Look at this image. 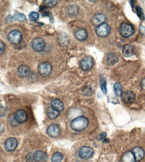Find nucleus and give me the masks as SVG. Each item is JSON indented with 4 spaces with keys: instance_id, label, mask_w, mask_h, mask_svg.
<instances>
[{
    "instance_id": "f257e3e1",
    "label": "nucleus",
    "mask_w": 145,
    "mask_h": 162,
    "mask_svg": "<svg viewBox=\"0 0 145 162\" xmlns=\"http://www.w3.org/2000/svg\"><path fill=\"white\" fill-rule=\"evenodd\" d=\"M89 125V120L85 117L79 116L74 119L71 123L72 129L80 131L86 128Z\"/></svg>"
},
{
    "instance_id": "f03ea898",
    "label": "nucleus",
    "mask_w": 145,
    "mask_h": 162,
    "mask_svg": "<svg viewBox=\"0 0 145 162\" xmlns=\"http://www.w3.org/2000/svg\"><path fill=\"white\" fill-rule=\"evenodd\" d=\"M119 32L122 36L127 38L130 37L134 34L135 30L132 25L124 23L120 26Z\"/></svg>"
},
{
    "instance_id": "7ed1b4c3",
    "label": "nucleus",
    "mask_w": 145,
    "mask_h": 162,
    "mask_svg": "<svg viewBox=\"0 0 145 162\" xmlns=\"http://www.w3.org/2000/svg\"><path fill=\"white\" fill-rule=\"evenodd\" d=\"M110 31V28L108 25L104 23L97 26L96 29L97 35L100 37L107 36Z\"/></svg>"
},
{
    "instance_id": "20e7f679",
    "label": "nucleus",
    "mask_w": 145,
    "mask_h": 162,
    "mask_svg": "<svg viewBox=\"0 0 145 162\" xmlns=\"http://www.w3.org/2000/svg\"><path fill=\"white\" fill-rule=\"evenodd\" d=\"M9 41L14 45H18L21 42L22 39V34L20 31L14 30L9 33L8 36Z\"/></svg>"
},
{
    "instance_id": "39448f33",
    "label": "nucleus",
    "mask_w": 145,
    "mask_h": 162,
    "mask_svg": "<svg viewBox=\"0 0 145 162\" xmlns=\"http://www.w3.org/2000/svg\"><path fill=\"white\" fill-rule=\"evenodd\" d=\"M31 45L32 48L35 51L42 52L45 48V42L42 38H35L32 41Z\"/></svg>"
},
{
    "instance_id": "423d86ee",
    "label": "nucleus",
    "mask_w": 145,
    "mask_h": 162,
    "mask_svg": "<svg viewBox=\"0 0 145 162\" xmlns=\"http://www.w3.org/2000/svg\"><path fill=\"white\" fill-rule=\"evenodd\" d=\"M14 119L17 123L23 124L27 121L28 115L26 111L23 109L17 110L14 115Z\"/></svg>"
},
{
    "instance_id": "0eeeda50",
    "label": "nucleus",
    "mask_w": 145,
    "mask_h": 162,
    "mask_svg": "<svg viewBox=\"0 0 145 162\" xmlns=\"http://www.w3.org/2000/svg\"><path fill=\"white\" fill-rule=\"evenodd\" d=\"M94 150L89 147H84L81 148L79 151V156L82 159L88 160L93 157Z\"/></svg>"
},
{
    "instance_id": "6e6552de",
    "label": "nucleus",
    "mask_w": 145,
    "mask_h": 162,
    "mask_svg": "<svg viewBox=\"0 0 145 162\" xmlns=\"http://www.w3.org/2000/svg\"><path fill=\"white\" fill-rule=\"evenodd\" d=\"M39 73L43 77L49 76L52 72V67L49 63L44 62L40 64L38 66Z\"/></svg>"
},
{
    "instance_id": "1a4fd4ad",
    "label": "nucleus",
    "mask_w": 145,
    "mask_h": 162,
    "mask_svg": "<svg viewBox=\"0 0 145 162\" xmlns=\"http://www.w3.org/2000/svg\"><path fill=\"white\" fill-rule=\"evenodd\" d=\"M135 94L131 91L127 90L124 92L121 96V100L125 104H132L135 99Z\"/></svg>"
},
{
    "instance_id": "9d476101",
    "label": "nucleus",
    "mask_w": 145,
    "mask_h": 162,
    "mask_svg": "<svg viewBox=\"0 0 145 162\" xmlns=\"http://www.w3.org/2000/svg\"><path fill=\"white\" fill-rule=\"evenodd\" d=\"M18 141L14 138H9L4 143L6 150L8 152L14 151L18 147Z\"/></svg>"
},
{
    "instance_id": "9b49d317",
    "label": "nucleus",
    "mask_w": 145,
    "mask_h": 162,
    "mask_svg": "<svg viewBox=\"0 0 145 162\" xmlns=\"http://www.w3.org/2000/svg\"><path fill=\"white\" fill-rule=\"evenodd\" d=\"M80 66L83 71L90 70L92 69L93 66V59L91 57H85L81 60L80 62Z\"/></svg>"
},
{
    "instance_id": "f8f14e48",
    "label": "nucleus",
    "mask_w": 145,
    "mask_h": 162,
    "mask_svg": "<svg viewBox=\"0 0 145 162\" xmlns=\"http://www.w3.org/2000/svg\"><path fill=\"white\" fill-rule=\"evenodd\" d=\"M35 162H46L47 161V155L41 150L37 151L33 155Z\"/></svg>"
},
{
    "instance_id": "ddd939ff",
    "label": "nucleus",
    "mask_w": 145,
    "mask_h": 162,
    "mask_svg": "<svg viewBox=\"0 0 145 162\" xmlns=\"http://www.w3.org/2000/svg\"><path fill=\"white\" fill-rule=\"evenodd\" d=\"M135 47L131 44H128L124 46L122 53L124 56L130 58L133 55L135 52Z\"/></svg>"
},
{
    "instance_id": "4468645a",
    "label": "nucleus",
    "mask_w": 145,
    "mask_h": 162,
    "mask_svg": "<svg viewBox=\"0 0 145 162\" xmlns=\"http://www.w3.org/2000/svg\"><path fill=\"white\" fill-rule=\"evenodd\" d=\"M135 159L137 161H141L144 157L145 153L144 150L139 147L134 148L132 150Z\"/></svg>"
},
{
    "instance_id": "2eb2a0df",
    "label": "nucleus",
    "mask_w": 145,
    "mask_h": 162,
    "mask_svg": "<svg viewBox=\"0 0 145 162\" xmlns=\"http://www.w3.org/2000/svg\"><path fill=\"white\" fill-rule=\"evenodd\" d=\"M48 134L52 137H57L60 134V128L57 125L53 124L49 126L47 129Z\"/></svg>"
},
{
    "instance_id": "dca6fc26",
    "label": "nucleus",
    "mask_w": 145,
    "mask_h": 162,
    "mask_svg": "<svg viewBox=\"0 0 145 162\" xmlns=\"http://www.w3.org/2000/svg\"><path fill=\"white\" fill-rule=\"evenodd\" d=\"M51 107L59 112H62L64 109L63 101L59 99L53 100L51 102Z\"/></svg>"
},
{
    "instance_id": "f3484780",
    "label": "nucleus",
    "mask_w": 145,
    "mask_h": 162,
    "mask_svg": "<svg viewBox=\"0 0 145 162\" xmlns=\"http://www.w3.org/2000/svg\"><path fill=\"white\" fill-rule=\"evenodd\" d=\"M30 72V68L26 65H21L20 66L18 69L19 76L21 77H27L29 74Z\"/></svg>"
},
{
    "instance_id": "a211bd4d",
    "label": "nucleus",
    "mask_w": 145,
    "mask_h": 162,
    "mask_svg": "<svg viewBox=\"0 0 145 162\" xmlns=\"http://www.w3.org/2000/svg\"><path fill=\"white\" fill-rule=\"evenodd\" d=\"M106 17L102 14H98L93 17V23L95 26H99L104 23L105 21Z\"/></svg>"
},
{
    "instance_id": "6ab92c4d",
    "label": "nucleus",
    "mask_w": 145,
    "mask_h": 162,
    "mask_svg": "<svg viewBox=\"0 0 145 162\" xmlns=\"http://www.w3.org/2000/svg\"><path fill=\"white\" fill-rule=\"evenodd\" d=\"M106 60L109 66H113L117 62L118 58L117 55L115 53H110L108 54Z\"/></svg>"
},
{
    "instance_id": "aec40b11",
    "label": "nucleus",
    "mask_w": 145,
    "mask_h": 162,
    "mask_svg": "<svg viewBox=\"0 0 145 162\" xmlns=\"http://www.w3.org/2000/svg\"><path fill=\"white\" fill-rule=\"evenodd\" d=\"M135 156L132 152H127L123 155L122 158L123 162H135Z\"/></svg>"
},
{
    "instance_id": "412c9836",
    "label": "nucleus",
    "mask_w": 145,
    "mask_h": 162,
    "mask_svg": "<svg viewBox=\"0 0 145 162\" xmlns=\"http://www.w3.org/2000/svg\"><path fill=\"white\" fill-rule=\"evenodd\" d=\"M48 117L51 120H54L57 118L60 115V112L56 110L51 107L48 108L47 109Z\"/></svg>"
},
{
    "instance_id": "4be33fe9",
    "label": "nucleus",
    "mask_w": 145,
    "mask_h": 162,
    "mask_svg": "<svg viewBox=\"0 0 145 162\" xmlns=\"http://www.w3.org/2000/svg\"><path fill=\"white\" fill-rule=\"evenodd\" d=\"M87 32L84 29L78 30L75 34L76 39L80 41L85 40L87 39Z\"/></svg>"
},
{
    "instance_id": "5701e85b",
    "label": "nucleus",
    "mask_w": 145,
    "mask_h": 162,
    "mask_svg": "<svg viewBox=\"0 0 145 162\" xmlns=\"http://www.w3.org/2000/svg\"><path fill=\"white\" fill-rule=\"evenodd\" d=\"M100 86L103 93L106 94L107 93V82L105 78L102 75L100 76Z\"/></svg>"
},
{
    "instance_id": "b1692460",
    "label": "nucleus",
    "mask_w": 145,
    "mask_h": 162,
    "mask_svg": "<svg viewBox=\"0 0 145 162\" xmlns=\"http://www.w3.org/2000/svg\"><path fill=\"white\" fill-rule=\"evenodd\" d=\"M115 94L118 96H121L122 93V86L119 83L116 82L114 85Z\"/></svg>"
},
{
    "instance_id": "393cba45",
    "label": "nucleus",
    "mask_w": 145,
    "mask_h": 162,
    "mask_svg": "<svg viewBox=\"0 0 145 162\" xmlns=\"http://www.w3.org/2000/svg\"><path fill=\"white\" fill-rule=\"evenodd\" d=\"M63 158V155L60 152H57L53 155L52 162H61Z\"/></svg>"
},
{
    "instance_id": "a878e982",
    "label": "nucleus",
    "mask_w": 145,
    "mask_h": 162,
    "mask_svg": "<svg viewBox=\"0 0 145 162\" xmlns=\"http://www.w3.org/2000/svg\"><path fill=\"white\" fill-rule=\"evenodd\" d=\"M26 20V17L24 14L18 13L12 17L11 20H18L20 22L25 21Z\"/></svg>"
},
{
    "instance_id": "bb28decb",
    "label": "nucleus",
    "mask_w": 145,
    "mask_h": 162,
    "mask_svg": "<svg viewBox=\"0 0 145 162\" xmlns=\"http://www.w3.org/2000/svg\"><path fill=\"white\" fill-rule=\"evenodd\" d=\"M136 11L138 17L139 18L140 20L141 21H145V15L144 14L143 9L139 6H137L136 7Z\"/></svg>"
},
{
    "instance_id": "cd10ccee",
    "label": "nucleus",
    "mask_w": 145,
    "mask_h": 162,
    "mask_svg": "<svg viewBox=\"0 0 145 162\" xmlns=\"http://www.w3.org/2000/svg\"><path fill=\"white\" fill-rule=\"evenodd\" d=\"M47 7L45 6H42L40 7L39 8L40 12L41 13L42 15L44 17L49 16L50 17L52 16L51 13L49 12Z\"/></svg>"
},
{
    "instance_id": "c85d7f7f",
    "label": "nucleus",
    "mask_w": 145,
    "mask_h": 162,
    "mask_svg": "<svg viewBox=\"0 0 145 162\" xmlns=\"http://www.w3.org/2000/svg\"><path fill=\"white\" fill-rule=\"evenodd\" d=\"M46 7L49 8H53L57 5L58 1H50V0H45L43 1Z\"/></svg>"
},
{
    "instance_id": "c756f323",
    "label": "nucleus",
    "mask_w": 145,
    "mask_h": 162,
    "mask_svg": "<svg viewBox=\"0 0 145 162\" xmlns=\"http://www.w3.org/2000/svg\"><path fill=\"white\" fill-rule=\"evenodd\" d=\"M29 18L32 21H36L39 18V15L36 12H32L29 15Z\"/></svg>"
},
{
    "instance_id": "7c9ffc66",
    "label": "nucleus",
    "mask_w": 145,
    "mask_h": 162,
    "mask_svg": "<svg viewBox=\"0 0 145 162\" xmlns=\"http://www.w3.org/2000/svg\"><path fill=\"white\" fill-rule=\"evenodd\" d=\"M8 112V109L6 106L0 105V117H3L6 115Z\"/></svg>"
},
{
    "instance_id": "2f4dec72",
    "label": "nucleus",
    "mask_w": 145,
    "mask_h": 162,
    "mask_svg": "<svg viewBox=\"0 0 145 162\" xmlns=\"http://www.w3.org/2000/svg\"><path fill=\"white\" fill-rule=\"evenodd\" d=\"M107 134L106 132L101 133L99 135L97 136L96 139L99 141H102L104 142V141L106 139L107 137Z\"/></svg>"
},
{
    "instance_id": "473e14b6",
    "label": "nucleus",
    "mask_w": 145,
    "mask_h": 162,
    "mask_svg": "<svg viewBox=\"0 0 145 162\" xmlns=\"http://www.w3.org/2000/svg\"><path fill=\"white\" fill-rule=\"evenodd\" d=\"M77 8L76 6H72L71 7H70L69 9L68 10L69 15H75L77 13V11H78V9H77Z\"/></svg>"
},
{
    "instance_id": "72a5a7b5",
    "label": "nucleus",
    "mask_w": 145,
    "mask_h": 162,
    "mask_svg": "<svg viewBox=\"0 0 145 162\" xmlns=\"http://www.w3.org/2000/svg\"><path fill=\"white\" fill-rule=\"evenodd\" d=\"M26 162H35L32 153H29L28 154L26 157Z\"/></svg>"
},
{
    "instance_id": "f704fd0d",
    "label": "nucleus",
    "mask_w": 145,
    "mask_h": 162,
    "mask_svg": "<svg viewBox=\"0 0 145 162\" xmlns=\"http://www.w3.org/2000/svg\"><path fill=\"white\" fill-rule=\"evenodd\" d=\"M5 48L4 44L3 43L2 41L0 40V55H1L4 52Z\"/></svg>"
},
{
    "instance_id": "c9c22d12",
    "label": "nucleus",
    "mask_w": 145,
    "mask_h": 162,
    "mask_svg": "<svg viewBox=\"0 0 145 162\" xmlns=\"http://www.w3.org/2000/svg\"><path fill=\"white\" fill-rule=\"evenodd\" d=\"M140 31L143 34L145 35V27L144 26H141L140 28Z\"/></svg>"
},
{
    "instance_id": "e433bc0d",
    "label": "nucleus",
    "mask_w": 145,
    "mask_h": 162,
    "mask_svg": "<svg viewBox=\"0 0 145 162\" xmlns=\"http://www.w3.org/2000/svg\"><path fill=\"white\" fill-rule=\"evenodd\" d=\"M141 86L143 89L145 90V78L143 79L142 81Z\"/></svg>"
},
{
    "instance_id": "4c0bfd02",
    "label": "nucleus",
    "mask_w": 145,
    "mask_h": 162,
    "mask_svg": "<svg viewBox=\"0 0 145 162\" xmlns=\"http://www.w3.org/2000/svg\"><path fill=\"white\" fill-rule=\"evenodd\" d=\"M3 129H4V128H3L2 126L1 125H0V134L3 132Z\"/></svg>"
}]
</instances>
